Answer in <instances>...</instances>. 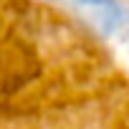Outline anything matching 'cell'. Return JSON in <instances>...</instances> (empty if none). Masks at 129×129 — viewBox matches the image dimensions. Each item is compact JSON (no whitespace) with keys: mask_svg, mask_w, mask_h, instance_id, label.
Segmentation results:
<instances>
[{"mask_svg":"<svg viewBox=\"0 0 129 129\" xmlns=\"http://www.w3.org/2000/svg\"><path fill=\"white\" fill-rule=\"evenodd\" d=\"M71 5H76L104 36L116 33L126 23V8L119 0H69Z\"/></svg>","mask_w":129,"mask_h":129,"instance_id":"6da1fadb","label":"cell"}]
</instances>
